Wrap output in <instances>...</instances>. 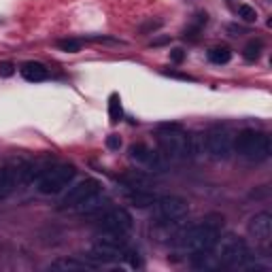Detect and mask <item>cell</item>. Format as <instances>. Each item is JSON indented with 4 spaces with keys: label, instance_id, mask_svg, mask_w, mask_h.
Returning <instances> with one entry per match:
<instances>
[{
    "label": "cell",
    "instance_id": "cell-1",
    "mask_svg": "<svg viewBox=\"0 0 272 272\" xmlns=\"http://www.w3.org/2000/svg\"><path fill=\"white\" fill-rule=\"evenodd\" d=\"M223 230V217L221 215H208L200 223L183 230L177 236V247L192 255L196 268H204L211 253L219 242V234Z\"/></svg>",
    "mask_w": 272,
    "mask_h": 272
},
{
    "label": "cell",
    "instance_id": "cell-2",
    "mask_svg": "<svg viewBox=\"0 0 272 272\" xmlns=\"http://www.w3.org/2000/svg\"><path fill=\"white\" fill-rule=\"evenodd\" d=\"M234 149L240 158H244L247 162H266L272 153V145H270V136L266 132L247 128L238 132L236 141H234Z\"/></svg>",
    "mask_w": 272,
    "mask_h": 272
},
{
    "label": "cell",
    "instance_id": "cell-3",
    "mask_svg": "<svg viewBox=\"0 0 272 272\" xmlns=\"http://www.w3.org/2000/svg\"><path fill=\"white\" fill-rule=\"evenodd\" d=\"M160 151L166 160H185L189 158V134L179 123H162L158 132Z\"/></svg>",
    "mask_w": 272,
    "mask_h": 272
},
{
    "label": "cell",
    "instance_id": "cell-4",
    "mask_svg": "<svg viewBox=\"0 0 272 272\" xmlns=\"http://www.w3.org/2000/svg\"><path fill=\"white\" fill-rule=\"evenodd\" d=\"M217 268H247L251 261V251L249 244L242 238L230 236L225 238L221 244L217 242Z\"/></svg>",
    "mask_w": 272,
    "mask_h": 272
},
{
    "label": "cell",
    "instance_id": "cell-5",
    "mask_svg": "<svg viewBox=\"0 0 272 272\" xmlns=\"http://www.w3.org/2000/svg\"><path fill=\"white\" fill-rule=\"evenodd\" d=\"M77 170L75 166L70 164H56V166H49L45 168L39 179H36V189L45 196H53V194H60L62 189H66L72 179H75Z\"/></svg>",
    "mask_w": 272,
    "mask_h": 272
},
{
    "label": "cell",
    "instance_id": "cell-6",
    "mask_svg": "<svg viewBox=\"0 0 272 272\" xmlns=\"http://www.w3.org/2000/svg\"><path fill=\"white\" fill-rule=\"evenodd\" d=\"M189 213V204L181 196H162L151 204V217L156 223H177Z\"/></svg>",
    "mask_w": 272,
    "mask_h": 272
},
{
    "label": "cell",
    "instance_id": "cell-7",
    "mask_svg": "<svg viewBox=\"0 0 272 272\" xmlns=\"http://www.w3.org/2000/svg\"><path fill=\"white\" fill-rule=\"evenodd\" d=\"M234 151V141L230 132L225 130H213L204 134V156H208L211 160L217 162H223V160H230Z\"/></svg>",
    "mask_w": 272,
    "mask_h": 272
},
{
    "label": "cell",
    "instance_id": "cell-8",
    "mask_svg": "<svg viewBox=\"0 0 272 272\" xmlns=\"http://www.w3.org/2000/svg\"><path fill=\"white\" fill-rule=\"evenodd\" d=\"M134 225V219L132 215L125 211V208H108V211H104L100 217H98V228H100L102 232H111V234H125L130 232Z\"/></svg>",
    "mask_w": 272,
    "mask_h": 272
},
{
    "label": "cell",
    "instance_id": "cell-9",
    "mask_svg": "<svg viewBox=\"0 0 272 272\" xmlns=\"http://www.w3.org/2000/svg\"><path fill=\"white\" fill-rule=\"evenodd\" d=\"M98 192H102L100 181L98 179H83V181H79L77 185L68 187V192L64 194L60 204H62V208H72V211H75L81 202H85L87 198H92Z\"/></svg>",
    "mask_w": 272,
    "mask_h": 272
},
{
    "label": "cell",
    "instance_id": "cell-10",
    "mask_svg": "<svg viewBox=\"0 0 272 272\" xmlns=\"http://www.w3.org/2000/svg\"><path fill=\"white\" fill-rule=\"evenodd\" d=\"M130 160H134L139 166L153 170V172H162L166 168V158L160 151L149 147L147 143H134L130 145Z\"/></svg>",
    "mask_w": 272,
    "mask_h": 272
},
{
    "label": "cell",
    "instance_id": "cell-11",
    "mask_svg": "<svg viewBox=\"0 0 272 272\" xmlns=\"http://www.w3.org/2000/svg\"><path fill=\"white\" fill-rule=\"evenodd\" d=\"M247 232H249V236L255 240V244L266 249L272 240V215L268 211L253 215L247 223Z\"/></svg>",
    "mask_w": 272,
    "mask_h": 272
},
{
    "label": "cell",
    "instance_id": "cell-12",
    "mask_svg": "<svg viewBox=\"0 0 272 272\" xmlns=\"http://www.w3.org/2000/svg\"><path fill=\"white\" fill-rule=\"evenodd\" d=\"M24 175H26V168H20V166L0 168V200H5V198H9L15 192V187L20 185Z\"/></svg>",
    "mask_w": 272,
    "mask_h": 272
},
{
    "label": "cell",
    "instance_id": "cell-13",
    "mask_svg": "<svg viewBox=\"0 0 272 272\" xmlns=\"http://www.w3.org/2000/svg\"><path fill=\"white\" fill-rule=\"evenodd\" d=\"M20 72L26 81H30V83H39V81L49 79V68L41 64V62H24Z\"/></svg>",
    "mask_w": 272,
    "mask_h": 272
},
{
    "label": "cell",
    "instance_id": "cell-14",
    "mask_svg": "<svg viewBox=\"0 0 272 272\" xmlns=\"http://www.w3.org/2000/svg\"><path fill=\"white\" fill-rule=\"evenodd\" d=\"M47 268L56 272H81V270H94L96 264H92V261H79V259H56Z\"/></svg>",
    "mask_w": 272,
    "mask_h": 272
},
{
    "label": "cell",
    "instance_id": "cell-15",
    "mask_svg": "<svg viewBox=\"0 0 272 272\" xmlns=\"http://www.w3.org/2000/svg\"><path fill=\"white\" fill-rule=\"evenodd\" d=\"M104 204H106L104 194H102V192H98V194H94L92 198H87L85 202H81V204L75 208V211H77V213H81V215H92V213L102 211Z\"/></svg>",
    "mask_w": 272,
    "mask_h": 272
},
{
    "label": "cell",
    "instance_id": "cell-16",
    "mask_svg": "<svg viewBox=\"0 0 272 272\" xmlns=\"http://www.w3.org/2000/svg\"><path fill=\"white\" fill-rule=\"evenodd\" d=\"M128 200L132 202V206L145 208V206H151V204H153V200H156V196L149 194L147 189H130Z\"/></svg>",
    "mask_w": 272,
    "mask_h": 272
},
{
    "label": "cell",
    "instance_id": "cell-17",
    "mask_svg": "<svg viewBox=\"0 0 272 272\" xmlns=\"http://www.w3.org/2000/svg\"><path fill=\"white\" fill-rule=\"evenodd\" d=\"M119 181H121V183L128 187V189H147V187H149L147 177L141 175V172H130V175H121Z\"/></svg>",
    "mask_w": 272,
    "mask_h": 272
},
{
    "label": "cell",
    "instance_id": "cell-18",
    "mask_svg": "<svg viewBox=\"0 0 272 272\" xmlns=\"http://www.w3.org/2000/svg\"><path fill=\"white\" fill-rule=\"evenodd\" d=\"M208 60H211L213 64H228L232 60V51L228 47H223V45H217V47L208 49Z\"/></svg>",
    "mask_w": 272,
    "mask_h": 272
},
{
    "label": "cell",
    "instance_id": "cell-19",
    "mask_svg": "<svg viewBox=\"0 0 272 272\" xmlns=\"http://www.w3.org/2000/svg\"><path fill=\"white\" fill-rule=\"evenodd\" d=\"M108 117H111L113 123H119L123 119V108H121V100L117 94H111L108 98Z\"/></svg>",
    "mask_w": 272,
    "mask_h": 272
},
{
    "label": "cell",
    "instance_id": "cell-20",
    "mask_svg": "<svg viewBox=\"0 0 272 272\" xmlns=\"http://www.w3.org/2000/svg\"><path fill=\"white\" fill-rule=\"evenodd\" d=\"M242 56L247 62H257L259 56H261V41H249L247 45H244V49H242Z\"/></svg>",
    "mask_w": 272,
    "mask_h": 272
},
{
    "label": "cell",
    "instance_id": "cell-21",
    "mask_svg": "<svg viewBox=\"0 0 272 272\" xmlns=\"http://www.w3.org/2000/svg\"><path fill=\"white\" fill-rule=\"evenodd\" d=\"M238 17L242 22L253 24V22H257V11L253 7H249V5H240L238 7Z\"/></svg>",
    "mask_w": 272,
    "mask_h": 272
},
{
    "label": "cell",
    "instance_id": "cell-22",
    "mask_svg": "<svg viewBox=\"0 0 272 272\" xmlns=\"http://www.w3.org/2000/svg\"><path fill=\"white\" fill-rule=\"evenodd\" d=\"M58 47L62 51H66V53H77V51H81V41H77V39H62V41H58Z\"/></svg>",
    "mask_w": 272,
    "mask_h": 272
},
{
    "label": "cell",
    "instance_id": "cell-23",
    "mask_svg": "<svg viewBox=\"0 0 272 272\" xmlns=\"http://www.w3.org/2000/svg\"><path fill=\"white\" fill-rule=\"evenodd\" d=\"M106 147L111 151H119L121 149V139L117 134H108L106 136Z\"/></svg>",
    "mask_w": 272,
    "mask_h": 272
},
{
    "label": "cell",
    "instance_id": "cell-24",
    "mask_svg": "<svg viewBox=\"0 0 272 272\" xmlns=\"http://www.w3.org/2000/svg\"><path fill=\"white\" fill-rule=\"evenodd\" d=\"M158 28H162V20H156V22H147V24H143L141 26V32L143 34H151V32H156Z\"/></svg>",
    "mask_w": 272,
    "mask_h": 272
},
{
    "label": "cell",
    "instance_id": "cell-25",
    "mask_svg": "<svg viewBox=\"0 0 272 272\" xmlns=\"http://www.w3.org/2000/svg\"><path fill=\"white\" fill-rule=\"evenodd\" d=\"M15 72L13 62H0V77H11Z\"/></svg>",
    "mask_w": 272,
    "mask_h": 272
},
{
    "label": "cell",
    "instance_id": "cell-26",
    "mask_svg": "<svg viewBox=\"0 0 272 272\" xmlns=\"http://www.w3.org/2000/svg\"><path fill=\"white\" fill-rule=\"evenodd\" d=\"M170 60H172V62H177V64H181V62L185 60V51L181 49V47H175V49L170 51Z\"/></svg>",
    "mask_w": 272,
    "mask_h": 272
},
{
    "label": "cell",
    "instance_id": "cell-27",
    "mask_svg": "<svg viewBox=\"0 0 272 272\" xmlns=\"http://www.w3.org/2000/svg\"><path fill=\"white\" fill-rule=\"evenodd\" d=\"M168 77H175V79H183V81H194L192 77H187V75H179V72H166Z\"/></svg>",
    "mask_w": 272,
    "mask_h": 272
},
{
    "label": "cell",
    "instance_id": "cell-28",
    "mask_svg": "<svg viewBox=\"0 0 272 272\" xmlns=\"http://www.w3.org/2000/svg\"><path fill=\"white\" fill-rule=\"evenodd\" d=\"M230 32H236V34H242L244 30H242V28H236V26H230Z\"/></svg>",
    "mask_w": 272,
    "mask_h": 272
},
{
    "label": "cell",
    "instance_id": "cell-29",
    "mask_svg": "<svg viewBox=\"0 0 272 272\" xmlns=\"http://www.w3.org/2000/svg\"><path fill=\"white\" fill-rule=\"evenodd\" d=\"M164 43H168V39H158V41H153V45H164Z\"/></svg>",
    "mask_w": 272,
    "mask_h": 272
}]
</instances>
